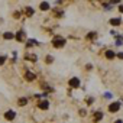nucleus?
<instances>
[{
    "mask_svg": "<svg viewBox=\"0 0 123 123\" xmlns=\"http://www.w3.org/2000/svg\"><path fill=\"white\" fill-rule=\"evenodd\" d=\"M110 23H111L113 26H119V25H120V19H119V18H113V19L110 20Z\"/></svg>",
    "mask_w": 123,
    "mask_h": 123,
    "instance_id": "obj_9",
    "label": "nucleus"
},
{
    "mask_svg": "<svg viewBox=\"0 0 123 123\" xmlns=\"http://www.w3.org/2000/svg\"><path fill=\"white\" fill-rule=\"evenodd\" d=\"M3 38L5 39H13V33L12 32H5L3 33Z\"/></svg>",
    "mask_w": 123,
    "mask_h": 123,
    "instance_id": "obj_11",
    "label": "nucleus"
},
{
    "mask_svg": "<svg viewBox=\"0 0 123 123\" xmlns=\"http://www.w3.org/2000/svg\"><path fill=\"white\" fill-rule=\"evenodd\" d=\"M114 56H116V52H114V51H111V49L106 51V58H107V59H113Z\"/></svg>",
    "mask_w": 123,
    "mask_h": 123,
    "instance_id": "obj_7",
    "label": "nucleus"
},
{
    "mask_svg": "<svg viewBox=\"0 0 123 123\" xmlns=\"http://www.w3.org/2000/svg\"><path fill=\"white\" fill-rule=\"evenodd\" d=\"M119 109H120V103H119V101H116V103H111V104L109 106V111H111V113H116Z\"/></svg>",
    "mask_w": 123,
    "mask_h": 123,
    "instance_id": "obj_3",
    "label": "nucleus"
},
{
    "mask_svg": "<svg viewBox=\"0 0 123 123\" xmlns=\"http://www.w3.org/2000/svg\"><path fill=\"white\" fill-rule=\"evenodd\" d=\"M5 61H6V56H5V55H0V65H3Z\"/></svg>",
    "mask_w": 123,
    "mask_h": 123,
    "instance_id": "obj_15",
    "label": "nucleus"
},
{
    "mask_svg": "<svg viewBox=\"0 0 123 123\" xmlns=\"http://www.w3.org/2000/svg\"><path fill=\"white\" fill-rule=\"evenodd\" d=\"M114 123H123V122H122V120H116Z\"/></svg>",
    "mask_w": 123,
    "mask_h": 123,
    "instance_id": "obj_21",
    "label": "nucleus"
},
{
    "mask_svg": "<svg viewBox=\"0 0 123 123\" xmlns=\"http://www.w3.org/2000/svg\"><path fill=\"white\" fill-rule=\"evenodd\" d=\"M68 84H70L71 88H78V87H80V78L74 77V78H71V80L68 81Z\"/></svg>",
    "mask_w": 123,
    "mask_h": 123,
    "instance_id": "obj_2",
    "label": "nucleus"
},
{
    "mask_svg": "<svg viewBox=\"0 0 123 123\" xmlns=\"http://www.w3.org/2000/svg\"><path fill=\"white\" fill-rule=\"evenodd\" d=\"M46 62H48V64L52 62V56H48V58H46Z\"/></svg>",
    "mask_w": 123,
    "mask_h": 123,
    "instance_id": "obj_17",
    "label": "nucleus"
},
{
    "mask_svg": "<svg viewBox=\"0 0 123 123\" xmlns=\"http://www.w3.org/2000/svg\"><path fill=\"white\" fill-rule=\"evenodd\" d=\"M119 10H120V13H123V5H122V6H119Z\"/></svg>",
    "mask_w": 123,
    "mask_h": 123,
    "instance_id": "obj_20",
    "label": "nucleus"
},
{
    "mask_svg": "<svg viewBox=\"0 0 123 123\" xmlns=\"http://www.w3.org/2000/svg\"><path fill=\"white\" fill-rule=\"evenodd\" d=\"M101 119H103V111H97V113L94 114V117H93V122L97 123V122H100Z\"/></svg>",
    "mask_w": 123,
    "mask_h": 123,
    "instance_id": "obj_6",
    "label": "nucleus"
},
{
    "mask_svg": "<svg viewBox=\"0 0 123 123\" xmlns=\"http://www.w3.org/2000/svg\"><path fill=\"white\" fill-rule=\"evenodd\" d=\"M25 77H26V80H28V81H32V80H35V74H33V73H29V71L26 73V75H25Z\"/></svg>",
    "mask_w": 123,
    "mask_h": 123,
    "instance_id": "obj_10",
    "label": "nucleus"
},
{
    "mask_svg": "<svg viewBox=\"0 0 123 123\" xmlns=\"http://www.w3.org/2000/svg\"><path fill=\"white\" fill-rule=\"evenodd\" d=\"M93 101H94V98H93V97H88V98H87V103H88V104H91Z\"/></svg>",
    "mask_w": 123,
    "mask_h": 123,
    "instance_id": "obj_16",
    "label": "nucleus"
},
{
    "mask_svg": "<svg viewBox=\"0 0 123 123\" xmlns=\"http://www.w3.org/2000/svg\"><path fill=\"white\" fill-rule=\"evenodd\" d=\"M52 45H54L55 48H62V46L65 45V39L59 38V36H56V38H54V41H52Z\"/></svg>",
    "mask_w": 123,
    "mask_h": 123,
    "instance_id": "obj_1",
    "label": "nucleus"
},
{
    "mask_svg": "<svg viewBox=\"0 0 123 123\" xmlns=\"http://www.w3.org/2000/svg\"><path fill=\"white\" fill-rule=\"evenodd\" d=\"M38 106H39V109H42V110H46V109L49 107V103H48V100H41Z\"/></svg>",
    "mask_w": 123,
    "mask_h": 123,
    "instance_id": "obj_4",
    "label": "nucleus"
},
{
    "mask_svg": "<svg viewBox=\"0 0 123 123\" xmlns=\"http://www.w3.org/2000/svg\"><path fill=\"white\" fill-rule=\"evenodd\" d=\"M117 56H119L120 59H123V52H119V54H117Z\"/></svg>",
    "mask_w": 123,
    "mask_h": 123,
    "instance_id": "obj_18",
    "label": "nucleus"
},
{
    "mask_svg": "<svg viewBox=\"0 0 123 123\" xmlns=\"http://www.w3.org/2000/svg\"><path fill=\"white\" fill-rule=\"evenodd\" d=\"M16 39H18L19 42H22V41L25 39V31H19L18 35H16Z\"/></svg>",
    "mask_w": 123,
    "mask_h": 123,
    "instance_id": "obj_8",
    "label": "nucleus"
},
{
    "mask_svg": "<svg viewBox=\"0 0 123 123\" xmlns=\"http://www.w3.org/2000/svg\"><path fill=\"white\" fill-rule=\"evenodd\" d=\"M94 36H96V33H88V38H90V39H91V38H94Z\"/></svg>",
    "mask_w": 123,
    "mask_h": 123,
    "instance_id": "obj_19",
    "label": "nucleus"
},
{
    "mask_svg": "<svg viewBox=\"0 0 123 123\" xmlns=\"http://www.w3.org/2000/svg\"><path fill=\"white\" fill-rule=\"evenodd\" d=\"M15 116H16V113H15L13 110H9V111H6V114H5V117H6L7 120H13Z\"/></svg>",
    "mask_w": 123,
    "mask_h": 123,
    "instance_id": "obj_5",
    "label": "nucleus"
},
{
    "mask_svg": "<svg viewBox=\"0 0 123 123\" xmlns=\"http://www.w3.org/2000/svg\"><path fill=\"white\" fill-rule=\"evenodd\" d=\"M26 15L28 16H33V9L32 7H26Z\"/></svg>",
    "mask_w": 123,
    "mask_h": 123,
    "instance_id": "obj_14",
    "label": "nucleus"
},
{
    "mask_svg": "<svg viewBox=\"0 0 123 123\" xmlns=\"http://www.w3.org/2000/svg\"><path fill=\"white\" fill-rule=\"evenodd\" d=\"M28 103V98H25V97H22V98H19V106H25Z\"/></svg>",
    "mask_w": 123,
    "mask_h": 123,
    "instance_id": "obj_13",
    "label": "nucleus"
},
{
    "mask_svg": "<svg viewBox=\"0 0 123 123\" xmlns=\"http://www.w3.org/2000/svg\"><path fill=\"white\" fill-rule=\"evenodd\" d=\"M41 9H42V10H48V9H49V3H46V2L41 3Z\"/></svg>",
    "mask_w": 123,
    "mask_h": 123,
    "instance_id": "obj_12",
    "label": "nucleus"
}]
</instances>
